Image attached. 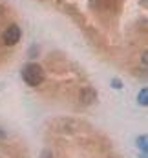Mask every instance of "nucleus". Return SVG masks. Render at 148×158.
I'll return each mask as SVG.
<instances>
[{
  "instance_id": "nucleus-2",
  "label": "nucleus",
  "mask_w": 148,
  "mask_h": 158,
  "mask_svg": "<svg viewBox=\"0 0 148 158\" xmlns=\"http://www.w3.org/2000/svg\"><path fill=\"white\" fill-rule=\"evenodd\" d=\"M18 40H20V29H18V26H9L4 31V44L6 46H15Z\"/></svg>"
},
{
  "instance_id": "nucleus-5",
  "label": "nucleus",
  "mask_w": 148,
  "mask_h": 158,
  "mask_svg": "<svg viewBox=\"0 0 148 158\" xmlns=\"http://www.w3.org/2000/svg\"><path fill=\"white\" fill-rule=\"evenodd\" d=\"M139 147L146 151V136H141V138H139Z\"/></svg>"
},
{
  "instance_id": "nucleus-3",
  "label": "nucleus",
  "mask_w": 148,
  "mask_h": 158,
  "mask_svg": "<svg viewBox=\"0 0 148 158\" xmlns=\"http://www.w3.org/2000/svg\"><path fill=\"white\" fill-rule=\"evenodd\" d=\"M95 100V91L92 89V87H86L84 91H82V102L84 104H92Z\"/></svg>"
},
{
  "instance_id": "nucleus-1",
  "label": "nucleus",
  "mask_w": 148,
  "mask_h": 158,
  "mask_svg": "<svg viewBox=\"0 0 148 158\" xmlns=\"http://www.w3.org/2000/svg\"><path fill=\"white\" fill-rule=\"evenodd\" d=\"M22 78L24 82L28 84V85H31V87H37L42 78H44V71H42V67L38 65V64H28L24 69H22Z\"/></svg>"
},
{
  "instance_id": "nucleus-6",
  "label": "nucleus",
  "mask_w": 148,
  "mask_h": 158,
  "mask_svg": "<svg viewBox=\"0 0 148 158\" xmlns=\"http://www.w3.org/2000/svg\"><path fill=\"white\" fill-rule=\"evenodd\" d=\"M4 136H6V135H4V133H2V131H0V138H4Z\"/></svg>"
},
{
  "instance_id": "nucleus-4",
  "label": "nucleus",
  "mask_w": 148,
  "mask_h": 158,
  "mask_svg": "<svg viewBox=\"0 0 148 158\" xmlns=\"http://www.w3.org/2000/svg\"><path fill=\"white\" fill-rule=\"evenodd\" d=\"M146 100H148V89H141V93H139V104L141 106H146Z\"/></svg>"
}]
</instances>
